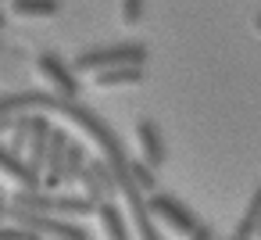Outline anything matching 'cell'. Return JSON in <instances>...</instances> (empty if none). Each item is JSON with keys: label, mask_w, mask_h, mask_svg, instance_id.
<instances>
[{"label": "cell", "mask_w": 261, "mask_h": 240, "mask_svg": "<svg viewBox=\"0 0 261 240\" xmlns=\"http://www.w3.org/2000/svg\"><path fill=\"white\" fill-rule=\"evenodd\" d=\"M147 211H150V219L154 222H161L168 233H175V236H190L197 226H200V219L179 201V197H172V194H150L147 197Z\"/></svg>", "instance_id": "obj_5"}, {"label": "cell", "mask_w": 261, "mask_h": 240, "mask_svg": "<svg viewBox=\"0 0 261 240\" xmlns=\"http://www.w3.org/2000/svg\"><path fill=\"white\" fill-rule=\"evenodd\" d=\"M257 222H261V186H257V190H254V197L247 201L243 215L236 219L232 240H254V236H257Z\"/></svg>", "instance_id": "obj_13"}, {"label": "cell", "mask_w": 261, "mask_h": 240, "mask_svg": "<svg viewBox=\"0 0 261 240\" xmlns=\"http://www.w3.org/2000/svg\"><path fill=\"white\" fill-rule=\"evenodd\" d=\"M36 72L47 79V86H50V93H58V97H79V76H75V68H68L58 54H50V51H43L40 58H36Z\"/></svg>", "instance_id": "obj_6"}, {"label": "cell", "mask_w": 261, "mask_h": 240, "mask_svg": "<svg viewBox=\"0 0 261 240\" xmlns=\"http://www.w3.org/2000/svg\"><path fill=\"white\" fill-rule=\"evenodd\" d=\"M25 111H47V115H58V118H65V122L79 126V129L100 147V154L108 158V165L115 169L118 197H125V208H129V215H133L136 236H140V240H165V236L158 233L150 211H147V194H143L140 183H136V172H133L136 158H129L122 136H118L93 108H86L79 97L72 101V97H58V93H50V90H18V93H4V97H0V129H8V122H11L15 115H25Z\"/></svg>", "instance_id": "obj_1"}, {"label": "cell", "mask_w": 261, "mask_h": 240, "mask_svg": "<svg viewBox=\"0 0 261 240\" xmlns=\"http://www.w3.org/2000/svg\"><path fill=\"white\" fill-rule=\"evenodd\" d=\"M8 211H11V201H8L4 194H0V222H4V219H8Z\"/></svg>", "instance_id": "obj_20"}, {"label": "cell", "mask_w": 261, "mask_h": 240, "mask_svg": "<svg viewBox=\"0 0 261 240\" xmlns=\"http://www.w3.org/2000/svg\"><path fill=\"white\" fill-rule=\"evenodd\" d=\"M61 11V0H11V15L18 18H54Z\"/></svg>", "instance_id": "obj_14"}, {"label": "cell", "mask_w": 261, "mask_h": 240, "mask_svg": "<svg viewBox=\"0 0 261 240\" xmlns=\"http://www.w3.org/2000/svg\"><path fill=\"white\" fill-rule=\"evenodd\" d=\"M0 240H43V236H36L33 229H25V226H18V222H11V226L0 222Z\"/></svg>", "instance_id": "obj_17"}, {"label": "cell", "mask_w": 261, "mask_h": 240, "mask_svg": "<svg viewBox=\"0 0 261 240\" xmlns=\"http://www.w3.org/2000/svg\"><path fill=\"white\" fill-rule=\"evenodd\" d=\"M8 219H11V222H18V226H25V229H33V233H36V236H43V240H90V233H86L79 222L61 219V215H43V211L11 208V211H8Z\"/></svg>", "instance_id": "obj_4"}, {"label": "cell", "mask_w": 261, "mask_h": 240, "mask_svg": "<svg viewBox=\"0 0 261 240\" xmlns=\"http://www.w3.org/2000/svg\"><path fill=\"white\" fill-rule=\"evenodd\" d=\"M4 22H8V18H4V15H0V29H4Z\"/></svg>", "instance_id": "obj_22"}, {"label": "cell", "mask_w": 261, "mask_h": 240, "mask_svg": "<svg viewBox=\"0 0 261 240\" xmlns=\"http://www.w3.org/2000/svg\"><path fill=\"white\" fill-rule=\"evenodd\" d=\"M257 236H261V222H257Z\"/></svg>", "instance_id": "obj_23"}, {"label": "cell", "mask_w": 261, "mask_h": 240, "mask_svg": "<svg viewBox=\"0 0 261 240\" xmlns=\"http://www.w3.org/2000/svg\"><path fill=\"white\" fill-rule=\"evenodd\" d=\"M0 176L15 179L22 190H43V172H36L18 151L4 147V143H0Z\"/></svg>", "instance_id": "obj_9"}, {"label": "cell", "mask_w": 261, "mask_h": 240, "mask_svg": "<svg viewBox=\"0 0 261 240\" xmlns=\"http://www.w3.org/2000/svg\"><path fill=\"white\" fill-rule=\"evenodd\" d=\"M254 29H257V33H261V15H254Z\"/></svg>", "instance_id": "obj_21"}, {"label": "cell", "mask_w": 261, "mask_h": 240, "mask_svg": "<svg viewBox=\"0 0 261 240\" xmlns=\"http://www.w3.org/2000/svg\"><path fill=\"white\" fill-rule=\"evenodd\" d=\"M11 208H25V211H43V215H97V204L86 194H54V190H18L11 197Z\"/></svg>", "instance_id": "obj_2"}, {"label": "cell", "mask_w": 261, "mask_h": 240, "mask_svg": "<svg viewBox=\"0 0 261 240\" xmlns=\"http://www.w3.org/2000/svg\"><path fill=\"white\" fill-rule=\"evenodd\" d=\"M8 129H11V151H25V143H29V115H15L11 122H8Z\"/></svg>", "instance_id": "obj_16"}, {"label": "cell", "mask_w": 261, "mask_h": 240, "mask_svg": "<svg viewBox=\"0 0 261 240\" xmlns=\"http://www.w3.org/2000/svg\"><path fill=\"white\" fill-rule=\"evenodd\" d=\"M143 4H147V0H122V22H125V26H140Z\"/></svg>", "instance_id": "obj_18"}, {"label": "cell", "mask_w": 261, "mask_h": 240, "mask_svg": "<svg viewBox=\"0 0 261 240\" xmlns=\"http://www.w3.org/2000/svg\"><path fill=\"white\" fill-rule=\"evenodd\" d=\"M229 240H232V236H229Z\"/></svg>", "instance_id": "obj_24"}, {"label": "cell", "mask_w": 261, "mask_h": 240, "mask_svg": "<svg viewBox=\"0 0 261 240\" xmlns=\"http://www.w3.org/2000/svg\"><path fill=\"white\" fill-rule=\"evenodd\" d=\"M29 115V143H25V161L43 172V161H47V147H50V133H54V122L47 111H25Z\"/></svg>", "instance_id": "obj_7"}, {"label": "cell", "mask_w": 261, "mask_h": 240, "mask_svg": "<svg viewBox=\"0 0 261 240\" xmlns=\"http://www.w3.org/2000/svg\"><path fill=\"white\" fill-rule=\"evenodd\" d=\"M147 61V47L143 43H111V47H93V51H79L75 58V72H104V68H118V65H143Z\"/></svg>", "instance_id": "obj_3"}, {"label": "cell", "mask_w": 261, "mask_h": 240, "mask_svg": "<svg viewBox=\"0 0 261 240\" xmlns=\"http://www.w3.org/2000/svg\"><path fill=\"white\" fill-rule=\"evenodd\" d=\"M136 140H140V158L158 172L165 161H168V151H165V140H161V129L150 122V118H140L136 122Z\"/></svg>", "instance_id": "obj_10"}, {"label": "cell", "mask_w": 261, "mask_h": 240, "mask_svg": "<svg viewBox=\"0 0 261 240\" xmlns=\"http://www.w3.org/2000/svg\"><path fill=\"white\" fill-rule=\"evenodd\" d=\"M143 83V65H118V68H104L93 76L97 90H118V86H136Z\"/></svg>", "instance_id": "obj_11"}, {"label": "cell", "mask_w": 261, "mask_h": 240, "mask_svg": "<svg viewBox=\"0 0 261 240\" xmlns=\"http://www.w3.org/2000/svg\"><path fill=\"white\" fill-rule=\"evenodd\" d=\"M97 219H100V229H104L108 240H129L125 215L115 208V201H100V204H97Z\"/></svg>", "instance_id": "obj_12"}, {"label": "cell", "mask_w": 261, "mask_h": 240, "mask_svg": "<svg viewBox=\"0 0 261 240\" xmlns=\"http://www.w3.org/2000/svg\"><path fill=\"white\" fill-rule=\"evenodd\" d=\"M190 240H215V229H211L207 222H200V226L190 233Z\"/></svg>", "instance_id": "obj_19"}, {"label": "cell", "mask_w": 261, "mask_h": 240, "mask_svg": "<svg viewBox=\"0 0 261 240\" xmlns=\"http://www.w3.org/2000/svg\"><path fill=\"white\" fill-rule=\"evenodd\" d=\"M86 147L83 143H72L68 147V154H65V183H79V176H83V169H86Z\"/></svg>", "instance_id": "obj_15"}, {"label": "cell", "mask_w": 261, "mask_h": 240, "mask_svg": "<svg viewBox=\"0 0 261 240\" xmlns=\"http://www.w3.org/2000/svg\"><path fill=\"white\" fill-rule=\"evenodd\" d=\"M72 147V136L65 126H54L50 133V147H47V161H43V190H54L65 183V154Z\"/></svg>", "instance_id": "obj_8"}]
</instances>
